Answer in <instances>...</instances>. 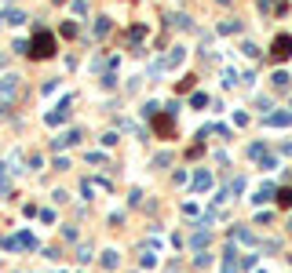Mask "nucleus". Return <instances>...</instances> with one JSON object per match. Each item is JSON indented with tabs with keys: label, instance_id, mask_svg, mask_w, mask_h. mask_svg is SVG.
Here are the masks:
<instances>
[{
	"label": "nucleus",
	"instance_id": "f8f14e48",
	"mask_svg": "<svg viewBox=\"0 0 292 273\" xmlns=\"http://www.w3.org/2000/svg\"><path fill=\"white\" fill-rule=\"evenodd\" d=\"M219 33H241V22L238 18H227V22H219Z\"/></svg>",
	"mask_w": 292,
	"mask_h": 273
},
{
	"label": "nucleus",
	"instance_id": "aec40b11",
	"mask_svg": "<svg viewBox=\"0 0 292 273\" xmlns=\"http://www.w3.org/2000/svg\"><path fill=\"white\" fill-rule=\"evenodd\" d=\"M289 80H292L289 73H274V88H289Z\"/></svg>",
	"mask_w": 292,
	"mask_h": 273
},
{
	"label": "nucleus",
	"instance_id": "20e7f679",
	"mask_svg": "<svg viewBox=\"0 0 292 273\" xmlns=\"http://www.w3.org/2000/svg\"><path fill=\"white\" fill-rule=\"evenodd\" d=\"M18 88H22V80H18L15 73H7V77L0 80V106H11L18 99Z\"/></svg>",
	"mask_w": 292,
	"mask_h": 273
},
{
	"label": "nucleus",
	"instance_id": "7ed1b4c3",
	"mask_svg": "<svg viewBox=\"0 0 292 273\" xmlns=\"http://www.w3.org/2000/svg\"><path fill=\"white\" fill-rule=\"evenodd\" d=\"M285 59H292V33H281L270 44V62H285Z\"/></svg>",
	"mask_w": 292,
	"mask_h": 273
},
{
	"label": "nucleus",
	"instance_id": "4be33fe9",
	"mask_svg": "<svg viewBox=\"0 0 292 273\" xmlns=\"http://www.w3.org/2000/svg\"><path fill=\"white\" fill-rule=\"evenodd\" d=\"M270 193H274V190H270V186H259V193H256V201H270Z\"/></svg>",
	"mask_w": 292,
	"mask_h": 273
},
{
	"label": "nucleus",
	"instance_id": "dca6fc26",
	"mask_svg": "<svg viewBox=\"0 0 292 273\" xmlns=\"http://www.w3.org/2000/svg\"><path fill=\"white\" fill-rule=\"evenodd\" d=\"M278 204L281 208H292V186H285V190L278 193Z\"/></svg>",
	"mask_w": 292,
	"mask_h": 273
},
{
	"label": "nucleus",
	"instance_id": "f257e3e1",
	"mask_svg": "<svg viewBox=\"0 0 292 273\" xmlns=\"http://www.w3.org/2000/svg\"><path fill=\"white\" fill-rule=\"evenodd\" d=\"M51 51H55V36L48 30H37L30 40V59H48Z\"/></svg>",
	"mask_w": 292,
	"mask_h": 273
},
{
	"label": "nucleus",
	"instance_id": "a211bd4d",
	"mask_svg": "<svg viewBox=\"0 0 292 273\" xmlns=\"http://www.w3.org/2000/svg\"><path fill=\"white\" fill-rule=\"evenodd\" d=\"M194 80H197V77H183V80L175 84V91H194Z\"/></svg>",
	"mask_w": 292,
	"mask_h": 273
},
{
	"label": "nucleus",
	"instance_id": "5701e85b",
	"mask_svg": "<svg viewBox=\"0 0 292 273\" xmlns=\"http://www.w3.org/2000/svg\"><path fill=\"white\" fill-rule=\"evenodd\" d=\"M62 36H77V26H73V22H62Z\"/></svg>",
	"mask_w": 292,
	"mask_h": 273
},
{
	"label": "nucleus",
	"instance_id": "ddd939ff",
	"mask_svg": "<svg viewBox=\"0 0 292 273\" xmlns=\"http://www.w3.org/2000/svg\"><path fill=\"white\" fill-rule=\"evenodd\" d=\"M190 106H194V109H205V106H209V95H205V91H194V95H190Z\"/></svg>",
	"mask_w": 292,
	"mask_h": 273
},
{
	"label": "nucleus",
	"instance_id": "f03ea898",
	"mask_svg": "<svg viewBox=\"0 0 292 273\" xmlns=\"http://www.w3.org/2000/svg\"><path fill=\"white\" fill-rule=\"evenodd\" d=\"M150 124H154V131H157L161 138H168V135L175 131V106H172V109H165V113L157 109L154 117H150Z\"/></svg>",
	"mask_w": 292,
	"mask_h": 273
},
{
	"label": "nucleus",
	"instance_id": "4468645a",
	"mask_svg": "<svg viewBox=\"0 0 292 273\" xmlns=\"http://www.w3.org/2000/svg\"><path fill=\"white\" fill-rule=\"evenodd\" d=\"M168 22H172L175 30H190V18L186 15H168Z\"/></svg>",
	"mask_w": 292,
	"mask_h": 273
},
{
	"label": "nucleus",
	"instance_id": "0eeeda50",
	"mask_svg": "<svg viewBox=\"0 0 292 273\" xmlns=\"http://www.w3.org/2000/svg\"><path fill=\"white\" fill-rule=\"evenodd\" d=\"M77 131H66V135H59V138H51V146H55V153H59V149H66V146H73V142H77Z\"/></svg>",
	"mask_w": 292,
	"mask_h": 273
},
{
	"label": "nucleus",
	"instance_id": "423d86ee",
	"mask_svg": "<svg viewBox=\"0 0 292 273\" xmlns=\"http://www.w3.org/2000/svg\"><path fill=\"white\" fill-rule=\"evenodd\" d=\"M285 4H289V0H259V11L263 15H267V11L270 15H281V11H285Z\"/></svg>",
	"mask_w": 292,
	"mask_h": 273
},
{
	"label": "nucleus",
	"instance_id": "2eb2a0df",
	"mask_svg": "<svg viewBox=\"0 0 292 273\" xmlns=\"http://www.w3.org/2000/svg\"><path fill=\"white\" fill-rule=\"evenodd\" d=\"M110 33V18L102 15V18H95V36H106Z\"/></svg>",
	"mask_w": 292,
	"mask_h": 273
},
{
	"label": "nucleus",
	"instance_id": "9b49d317",
	"mask_svg": "<svg viewBox=\"0 0 292 273\" xmlns=\"http://www.w3.org/2000/svg\"><path fill=\"white\" fill-rule=\"evenodd\" d=\"M194 186H197V190H209V186H212V175H209V171H197V175H194Z\"/></svg>",
	"mask_w": 292,
	"mask_h": 273
},
{
	"label": "nucleus",
	"instance_id": "f3484780",
	"mask_svg": "<svg viewBox=\"0 0 292 273\" xmlns=\"http://www.w3.org/2000/svg\"><path fill=\"white\" fill-rule=\"evenodd\" d=\"M143 36H146V26H131V30H128V40H131V44L143 40Z\"/></svg>",
	"mask_w": 292,
	"mask_h": 273
},
{
	"label": "nucleus",
	"instance_id": "b1692460",
	"mask_svg": "<svg viewBox=\"0 0 292 273\" xmlns=\"http://www.w3.org/2000/svg\"><path fill=\"white\" fill-rule=\"evenodd\" d=\"M289 230H292V222H289Z\"/></svg>",
	"mask_w": 292,
	"mask_h": 273
},
{
	"label": "nucleus",
	"instance_id": "412c9836",
	"mask_svg": "<svg viewBox=\"0 0 292 273\" xmlns=\"http://www.w3.org/2000/svg\"><path fill=\"white\" fill-rule=\"evenodd\" d=\"M223 80H227L230 88H234V84H238V69H223Z\"/></svg>",
	"mask_w": 292,
	"mask_h": 273
},
{
	"label": "nucleus",
	"instance_id": "1a4fd4ad",
	"mask_svg": "<svg viewBox=\"0 0 292 273\" xmlns=\"http://www.w3.org/2000/svg\"><path fill=\"white\" fill-rule=\"evenodd\" d=\"M4 18H7L11 26H22V22H26V15L18 11V7H7V11H4Z\"/></svg>",
	"mask_w": 292,
	"mask_h": 273
},
{
	"label": "nucleus",
	"instance_id": "9d476101",
	"mask_svg": "<svg viewBox=\"0 0 292 273\" xmlns=\"http://www.w3.org/2000/svg\"><path fill=\"white\" fill-rule=\"evenodd\" d=\"M179 62H183V48H172V51L165 55V62H161V66H179Z\"/></svg>",
	"mask_w": 292,
	"mask_h": 273
},
{
	"label": "nucleus",
	"instance_id": "6e6552de",
	"mask_svg": "<svg viewBox=\"0 0 292 273\" xmlns=\"http://www.w3.org/2000/svg\"><path fill=\"white\" fill-rule=\"evenodd\" d=\"M66 106H70V99H66L59 109H51V113H48V124H62V120L70 117V109H66Z\"/></svg>",
	"mask_w": 292,
	"mask_h": 273
},
{
	"label": "nucleus",
	"instance_id": "39448f33",
	"mask_svg": "<svg viewBox=\"0 0 292 273\" xmlns=\"http://www.w3.org/2000/svg\"><path fill=\"white\" fill-rule=\"evenodd\" d=\"M267 124H270V128H289V124H292V109L270 113V117H267Z\"/></svg>",
	"mask_w": 292,
	"mask_h": 273
},
{
	"label": "nucleus",
	"instance_id": "6ab92c4d",
	"mask_svg": "<svg viewBox=\"0 0 292 273\" xmlns=\"http://www.w3.org/2000/svg\"><path fill=\"white\" fill-rule=\"evenodd\" d=\"M102 266L114 270V266H117V251H106V255H102Z\"/></svg>",
	"mask_w": 292,
	"mask_h": 273
}]
</instances>
